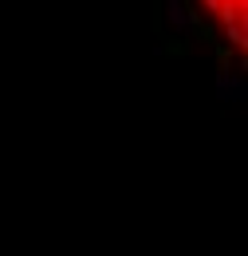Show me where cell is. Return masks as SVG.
I'll use <instances>...</instances> for the list:
<instances>
[{
  "mask_svg": "<svg viewBox=\"0 0 248 256\" xmlns=\"http://www.w3.org/2000/svg\"><path fill=\"white\" fill-rule=\"evenodd\" d=\"M197 8L213 20V28L228 44L244 48V40H248V0H197Z\"/></svg>",
  "mask_w": 248,
  "mask_h": 256,
  "instance_id": "obj_1",
  "label": "cell"
}]
</instances>
